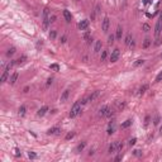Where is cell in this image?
I'll return each instance as SVG.
<instances>
[{
  "instance_id": "cell-19",
  "label": "cell",
  "mask_w": 162,
  "mask_h": 162,
  "mask_svg": "<svg viewBox=\"0 0 162 162\" xmlns=\"http://www.w3.org/2000/svg\"><path fill=\"white\" fill-rule=\"evenodd\" d=\"M133 40V38H132V33H128L127 34V37H126V40H124V43L129 47V45H130V42Z\"/></svg>"
},
{
  "instance_id": "cell-37",
  "label": "cell",
  "mask_w": 162,
  "mask_h": 162,
  "mask_svg": "<svg viewBox=\"0 0 162 162\" xmlns=\"http://www.w3.org/2000/svg\"><path fill=\"white\" fill-rule=\"evenodd\" d=\"M162 80V72H160L158 73V76L156 77V82H158V81H161Z\"/></svg>"
},
{
  "instance_id": "cell-34",
  "label": "cell",
  "mask_w": 162,
  "mask_h": 162,
  "mask_svg": "<svg viewBox=\"0 0 162 162\" xmlns=\"http://www.w3.org/2000/svg\"><path fill=\"white\" fill-rule=\"evenodd\" d=\"M108 43H109V45H113V43H114V36L113 34L108 37Z\"/></svg>"
},
{
  "instance_id": "cell-51",
  "label": "cell",
  "mask_w": 162,
  "mask_h": 162,
  "mask_svg": "<svg viewBox=\"0 0 162 162\" xmlns=\"http://www.w3.org/2000/svg\"><path fill=\"white\" fill-rule=\"evenodd\" d=\"M161 57H162V53H161Z\"/></svg>"
},
{
  "instance_id": "cell-48",
  "label": "cell",
  "mask_w": 162,
  "mask_h": 162,
  "mask_svg": "<svg viewBox=\"0 0 162 162\" xmlns=\"http://www.w3.org/2000/svg\"><path fill=\"white\" fill-rule=\"evenodd\" d=\"M28 91H29V87L25 86V87H24V93H28Z\"/></svg>"
},
{
  "instance_id": "cell-42",
  "label": "cell",
  "mask_w": 162,
  "mask_h": 162,
  "mask_svg": "<svg viewBox=\"0 0 162 162\" xmlns=\"http://www.w3.org/2000/svg\"><path fill=\"white\" fill-rule=\"evenodd\" d=\"M122 158H123V154H120V153H119V154H118V156L115 157V161H120Z\"/></svg>"
},
{
  "instance_id": "cell-17",
  "label": "cell",
  "mask_w": 162,
  "mask_h": 162,
  "mask_svg": "<svg viewBox=\"0 0 162 162\" xmlns=\"http://www.w3.org/2000/svg\"><path fill=\"white\" fill-rule=\"evenodd\" d=\"M151 43H152V40H151L149 38H146L144 40H143V45H142V47H143L144 50H147V48H148V47L151 46Z\"/></svg>"
},
{
  "instance_id": "cell-10",
  "label": "cell",
  "mask_w": 162,
  "mask_h": 162,
  "mask_svg": "<svg viewBox=\"0 0 162 162\" xmlns=\"http://www.w3.org/2000/svg\"><path fill=\"white\" fill-rule=\"evenodd\" d=\"M99 95H100V91H99V90L94 91V93L91 94L90 96H87V100H89V101H93V100H95V99H96V98L99 96Z\"/></svg>"
},
{
  "instance_id": "cell-11",
  "label": "cell",
  "mask_w": 162,
  "mask_h": 162,
  "mask_svg": "<svg viewBox=\"0 0 162 162\" xmlns=\"http://www.w3.org/2000/svg\"><path fill=\"white\" fill-rule=\"evenodd\" d=\"M47 112H48V106L45 105V106H42V108L38 110V113H37V114H38V117H43Z\"/></svg>"
},
{
  "instance_id": "cell-31",
  "label": "cell",
  "mask_w": 162,
  "mask_h": 162,
  "mask_svg": "<svg viewBox=\"0 0 162 162\" xmlns=\"http://www.w3.org/2000/svg\"><path fill=\"white\" fill-rule=\"evenodd\" d=\"M56 36H57L56 31H51V32H50V38H51V39H54V38H56Z\"/></svg>"
},
{
  "instance_id": "cell-27",
  "label": "cell",
  "mask_w": 162,
  "mask_h": 162,
  "mask_svg": "<svg viewBox=\"0 0 162 162\" xmlns=\"http://www.w3.org/2000/svg\"><path fill=\"white\" fill-rule=\"evenodd\" d=\"M148 90V85H143L141 89H139V95H142V94H144L146 91Z\"/></svg>"
},
{
  "instance_id": "cell-20",
  "label": "cell",
  "mask_w": 162,
  "mask_h": 162,
  "mask_svg": "<svg viewBox=\"0 0 162 162\" xmlns=\"http://www.w3.org/2000/svg\"><path fill=\"white\" fill-rule=\"evenodd\" d=\"M17 52V50L14 48V47H12V48H9L8 51H6V57H12L14 53Z\"/></svg>"
},
{
  "instance_id": "cell-24",
  "label": "cell",
  "mask_w": 162,
  "mask_h": 162,
  "mask_svg": "<svg viewBox=\"0 0 162 162\" xmlns=\"http://www.w3.org/2000/svg\"><path fill=\"white\" fill-rule=\"evenodd\" d=\"M8 75H9V71H8V70H5L4 73H3V76H1V82H5L6 79H8Z\"/></svg>"
},
{
  "instance_id": "cell-9",
  "label": "cell",
  "mask_w": 162,
  "mask_h": 162,
  "mask_svg": "<svg viewBox=\"0 0 162 162\" xmlns=\"http://www.w3.org/2000/svg\"><path fill=\"white\" fill-rule=\"evenodd\" d=\"M132 123H133V120H132V119H127L126 122H124V123H122L120 128H122V129H127L128 127L132 126Z\"/></svg>"
},
{
  "instance_id": "cell-26",
  "label": "cell",
  "mask_w": 162,
  "mask_h": 162,
  "mask_svg": "<svg viewBox=\"0 0 162 162\" xmlns=\"http://www.w3.org/2000/svg\"><path fill=\"white\" fill-rule=\"evenodd\" d=\"M123 147H124V144L122 142H117V152H122V149H123Z\"/></svg>"
},
{
  "instance_id": "cell-4",
  "label": "cell",
  "mask_w": 162,
  "mask_h": 162,
  "mask_svg": "<svg viewBox=\"0 0 162 162\" xmlns=\"http://www.w3.org/2000/svg\"><path fill=\"white\" fill-rule=\"evenodd\" d=\"M112 114H113V112L109 106H103V108L99 110V115L100 117H110Z\"/></svg>"
},
{
  "instance_id": "cell-12",
  "label": "cell",
  "mask_w": 162,
  "mask_h": 162,
  "mask_svg": "<svg viewBox=\"0 0 162 162\" xmlns=\"http://www.w3.org/2000/svg\"><path fill=\"white\" fill-rule=\"evenodd\" d=\"M68 95H70V90L67 89V90L63 91V94L61 95V103H65L66 100H67V99H68Z\"/></svg>"
},
{
  "instance_id": "cell-23",
  "label": "cell",
  "mask_w": 162,
  "mask_h": 162,
  "mask_svg": "<svg viewBox=\"0 0 162 162\" xmlns=\"http://www.w3.org/2000/svg\"><path fill=\"white\" fill-rule=\"evenodd\" d=\"M25 60H27V56H22V57H19V58L17 60V65H22V63H24Z\"/></svg>"
},
{
  "instance_id": "cell-46",
  "label": "cell",
  "mask_w": 162,
  "mask_h": 162,
  "mask_svg": "<svg viewBox=\"0 0 162 162\" xmlns=\"http://www.w3.org/2000/svg\"><path fill=\"white\" fill-rule=\"evenodd\" d=\"M66 39H67V38H66V37L63 36V37L61 38V43H65V42H66Z\"/></svg>"
},
{
  "instance_id": "cell-41",
  "label": "cell",
  "mask_w": 162,
  "mask_h": 162,
  "mask_svg": "<svg viewBox=\"0 0 162 162\" xmlns=\"http://www.w3.org/2000/svg\"><path fill=\"white\" fill-rule=\"evenodd\" d=\"M158 122H160V118L156 117V118H154V120H153V124H154V126H157V124H158Z\"/></svg>"
},
{
  "instance_id": "cell-40",
  "label": "cell",
  "mask_w": 162,
  "mask_h": 162,
  "mask_svg": "<svg viewBox=\"0 0 162 162\" xmlns=\"http://www.w3.org/2000/svg\"><path fill=\"white\" fill-rule=\"evenodd\" d=\"M14 152H15L14 154H15L17 157H19V156H20V151H19V148H15V149H14Z\"/></svg>"
},
{
  "instance_id": "cell-6",
  "label": "cell",
  "mask_w": 162,
  "mask_h": 162,
  "mask_svg": "<svg viewBox=\"0 0 162 162\" xmlns=\"http://www.w3.org/2000/svg\"><path fill=\"white\" fill-rule=\"evenodd\" d=\"M109 25H110V19H109L108 17H105L104 19H103V24H101V29H103V32H108Z\"/></svg>"
},
{
  "instance_id": "cell-30",
  "label": "cell",
  "mask_w": 162,
  "mask_h": 162,
  "mask_svg": "<svg viewBox=\"0 0 162 162\" xmlns=\"http://www.w3.org/2000/svg\"><path fill=\"white\" fill-rule=\"evenodd\" d=\"M73 137H75V132H70V133H67V135H66V141H70V139H72Z\"/></svg>"
},
{
  "instance_id": "cell-22",
  "label": "cell",
  "mask_w": 162,
  "mask_h": 162,
  "mask_svg": "<svg viewBox=\"0 0 162 162\" xmlns=\"http://www.w3.org/2000/svg\"><path fill=\"white\" fill-rule=\"evenodd\" d=\"M25 110H27V109H25V106L22 105L20 108H19V110H18V114H19V117H24V115H25Z\"/></svg>"
},
{
  "instance_id": "cell-49",
  "label": "cell",
  "mask_w": 162,
  "mask_h": 162,
  "mask_svg": "<svg viewBox=\"0 0 162 162\" xmlns=\"http://www.w3.org/2000/svg\"><path fill=\"white\" fill-rule=\"evenodd\" d=\"M160 133H161V134H162V126H161V127H160Z\"/></svg>"
},
{
  "instance_id": "cell-38",
  "label": "cell",
  "mask_w": 162,
  "mask_h": 162,
  "mask_svg": "<svg viewBox=\"0 0 162 162\" xmlns=\"http://www.w3.org/2000/svg\"><path fill=\"white\" fill-rule=\"evenodd\" d=\"M143 29H144V32H148L151 28H149V25H148V24H143Z\"/></svg>"
},
{
  "instance_id": "cell-39",
  "label": "cell",
  "mask_w": 162,
  "mask_h": 162,
  "mask_svg": "<svg viewBox=\"0 0 162 162\" xmlns=\"http://www.w3.org/2000/svg\"><path fill=\"white\" fill-rule=\"evenodd\" d=\"M149 119H151V118H149L148 115H147V117H146V119H144V126H146V127L148 126V123H149Z\"/></svg>"
},
{
  "instance_id": "cell-16",
  "label": "cell",
  "mask_w": 162,
  "mask_h": 162,
  "mask_svg": "<svg viewBox=\"0 0 162 162\" xmlns=\"http://www.w3.org/2000/svg\"><path fill=\"white\" fill-rule=\"evenodd\" d=\"M18 76H19V73H18V72H14L13 75H12V77H10V84H12V85H14V84L17 82Z\"/></svg>"
},
{
  "instance_id": "cell-50",
  "label": "cell",
  "mask_w": 162,
  "mask_h": 162,
  "mask_svg": "<svg viewBox=\"0 0 162 162\" xmlns=\"http://www.w3.org/2000/svg\"><path fill=\"white\" fill-rule=\"evenodd\" d=\"M160 19H162V12L160 13Z\"/></svg>"
},
{
  "instance_id": "cell-44",
  "label": "cell",
  "mask_w": 162,
  "mask_h": 162,
  "mask_svg": "<svg viewBox=\"0 0 162 162\" xmlns=\"http://www.w3.org/2000/svg\"><path fill=\"white\" fill-rule=\"evenodd\" d=\"M134 154L139 157V156H141V151H139V149H135V151H134Z\"/></svg>"
},
{
  "instance_id": "cell-29",
  "label": "cell",
  "mask_w": 162,
  "mask_h": 162,
  "mask_svg": "<svg viewBox=\"0 0 162 162\" xmlns=\"http://www.w3.org/2000/svg\"><path fill=\"white\" fill-rule=\"evenodd\" d=\"M143 63H144V60H137V61H135L134 62V67H138V66H142Z\"/></svg>"
},
{
  "instance_id": "cell-1",
  "label": "cell",
  "mask_w": 162,
  "mask_h": 162,
  "mask_svg": "<svg viewBox=\"0 0 162 162\" xmlns=\"http://www.w3.org/2000/svg\"><path fill=\"white\" fill-rule=\"evenodd\" d=\"M81 105H82V104H81L80 101H76L75 104H73L71 112H70V114H68V117H70V118H75L77 114L81 112Z\"/></svg>"
},
{
  "instance_id": "cell-7",
  "label": "cell",
  "mask_w": 162,
  "mask_h": 162,
  "mask_svg": "<svg viewBox=\"0 0 162 162\" xmlns=\"http://www.w3.org/2000/svg\"><path fill=\"white\" fill-rule=\"evenodd\" d=\"M77 27H79L80 31H86L87 27H89V20H87V19H85V20H81L80 23H79V25H77Z\"/></svg>"
},
{
  "instance_id": "cell-21",
  "label": "cell",
  "mask_w": 162,
  "mask_h": 162,
  "mask_svg": "<svg viewBox=\"0 0 162 162\" xmlns=\"http://www.w3.org/2000/svg\"><path fill=\"white\" fill-rule=\"evenodd\" d=\"M85 146H86V142H81L80 144L76 147V152H81V151L85 148Z\"/></svg>"
},
{
  "instance_id": "cell-32",
  "label": "cell",
  "mask_w": 162,
  "mask_h": 162,
  "mask_svg": "<svg viewBox=\"0 0 162 162\" xmlns=\"http://www.w3.org/2000/svg\"><path fill=\"white\" fill-rule=\"evenodd\" d=\"M52 82H53V77H50V79L47 80V82H46V86L50 87L51 85H52Z\"/></svg>"
},
{
  "instance_id": "cell-13",
  "label": "cell",
  "mask_w": 162,
  "mask_h": 162,
  "mask_svg": "<svg viewBox=\"0 0 162 162\" xmlns=\"http://www.w3.org/2000/svg\"><path fill=\"white\" fill-rule=\"evenodd\" d=\"M101 46H103L101 40H96V43H95V47H94V52H95V53L100 52V50H101Z\"/></svg>"
},
{
  "instance_id": "cell-33",
  "label": "cell",
  "mask_w": 162,
  "mask_h": 162,
  "mask_svg": "<svg viewBox=\"0 0 162 162\" xmlns=\"http://www.w3.org/2000/svg\"><path fill=\"white\" fill-rule=\"evenodd\" d=\"M28 157L31 158V160H34V158H37V154H36L34 152H29V153H28Z\"/></svg>"
},
{
  "instance_id": "cell-2",
  "label": "cell",
  "mask_w": 162,
  "mask_h": 162,
  "mask_svg": "<svg viewBox=\"0 0 162 162\" xmlns=\"http://www.w3.org/2000/svg\"><path fill=\"white\" fill-rule=\"evenodd\" d=\"M50 9L48 8H45L43 9V28L47 29L50 25Z\"/></svg>"
},
{
  "instance_id": "cell-15",
  "label": "cell",
  "mask_w": 162,
  "mask_h": 162,
  "mask_svg": "<svg viewBox=\"0 0 162 162\" xmlns=\"http://www.w3.org/2000/svg\"><path fill=\"white\" fill-rule=\"evenodd\" d=\"M108 152H109V153H115V152H117V142H113L112 144L109 146Z\"/></svg>"
},
{
  "instance_id": "cell-28",
  "label": "cell",
  "mask_w": 162,
  "mask_h": 162,
  "mask_svg": "<svg viewBox=\"0 0 162 162\" xmlns=\"http://www.w3.org/2000/svg\"><path fill=\"white\" fill-rule=\"evenodd\" d=\"M50 68L53 70V71H60V66H58L57 63H52V65L50 66Z\"/></svg>"
},
{
  "instance_id": "cell-25",
  "label": "cell",
  "mask_w": 162,
  "mask_h": 162,
  "mask_svg": "<svg viewBox=\"0 0 162 162\" xmlns=\"http://www.w3.org/2000/svg\"><path fill=\"white\" fill-rule=\"evenodd\" d=\"M106 57H108V51H103L101 52V56H100V61H105L106 60Z\"/></svg>"
},
{
  "instance_id": "cell-45",
  "label": "cell",
  "mask_w": 162,
  "mask_h": 162,
  "mask_svg": "<svg viewBox=\"0 0 162 162\" xmlns=\"http://www.w3.org/2000/svg\"><path fill=\"white\" fill-rule=\"evenodd\" d=\"M134 46H135L134 40H132V42H130V45H129V48H134Z\"/></svg>"
},
{
  "instance_id": "cell-47",
  "label": "cell",
  "mask_w": 162,
  "mask_h": 162,
  "mask_svg": "<svg viewBox=\"0 0 162 162\" xmlns=\"http://www.w3.org/2000/svg\"><path fill=\"white\" fill-rule=\"evenodd\" d=\"M149 1H151V0H143V4H144V5H147Z\"/></svg>"
},
{
  "instance_id": "cell-8",
  "label": "cell",
  "mask_w": 162,
  "mask_h": 162,
  "mask_svg": "<svg viewBox=\"0 0 162 162\" xmlns=\"http://www.w3.org/2000/svg\"><path fill=\"white\" fill-rule=\"evenodd\" d=\"M60 132H61V129L60 128H57V127H53V128H50L48 130H47V134H60Z\"/></svg>"
},
{
  "instance_id": "cell-35",
  "label": "cell",
  "mask_w": 162,
  "mask_h": 162,
  "mask_svg": "<svg viewBox=\"0 0 162 162\" xmlns=\"http://www.w3.org/2000/svg\"><path fill=\"white\" fill-rule=\"evenodd\" d=\"M54 22H56V15L52 14V15H50V23L52 24V23H54Z\"/></svg>"
},
{
  "instance_id": "cell-14",
  "label": "cell",
  "mask_w": 162,
  "mask_h": 162,
  "mask_svg": "<svg viewBox=\"0 0 162 162\" xmlns=\"http://www.w3.org/2000/svg\"><path fill=\"white\" fill-rule=\"evenodd\" d=\"M63 17H65V19H66V22H67V23H70V22H71V19H72L71 13H70L68 10H63Z\"/></svg>"
},
{
  "instance_id": "cell-3",
  "label": "cell",
  "mask_w": 162,
  "mask_h": 162,
  "mask_svg": "<svg viewBox=\"0 0 162 162\" xmlns=\"http://www.w3.org/2000/svg\"><path fill=\"white\" fill-rule=\"evenodd\" d=\"M161 32H162V19L158 18V20H157V23H156V27H154V37H156V39L160 38Z\"/></svg>"
},
{
  "instance_id": "cell-18",
  "label": "cell",
  "mask_w": 162,
  "mask_h": 162,
  "mask_svg": "<svg viewBox=\"0 0 162 162\" xmlns=\"http://www.w3.org/2000/svg\"><path fill=\"white\" fill-rule=\"evenodd\" d=\"M122 36H123V28H122L120 25H119V27L117 28V33H115V37H117L118 39H120V38H122Z\"/></svg>"
},
{
  "instance_id": "cell-43",
  "label": "cell",
  "mask_w": 162,
  "mask_h": 162,
  "mask_svg": "<svg viewBox=\"0 0 162 162\" xmlns=\"http://www.w3.org/2000/svg\"><path fill=\"white\" fill-rule=\"evenodd\" d=\"M114 133V128L112 127V128H109V129H108V134L110 135V134H113Z\"/></svg>"
},
{
  "instance_id": "cell-5",
  "label": "cell",
  "mask_w": 162,
  "mask_h": 162,
  "mask_svg": "<svg viewBox=\"0 0 162 162\" xmlns=\"http://www.w3.org/2000/svg\"><path fill=\"white\" fill-rule=\"evenodd\" d=\"M119 56H120V52H119V50L118 48H115L112 52V54H110V62H117L118 61V58H119Z\"/></svg>"
},
{
  "instance_id": "cell-36",
  "label": "cell",
  "mask_w": 162,
  "mask_h": 162,
  "mask_svg": "<svg viewBox=\"0 0 162 162\" xmlns=\"http://www.w3.org/2000/svg\"><path fill=\"white\" fill-rule=\"evenodd\" d=\"M135 142H137V139H135V138H132L130 141L128 142V144H129V146L132 147V146H134V144H135Z\"/></svg>"
}]
</instances>
